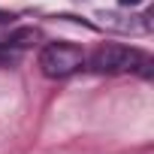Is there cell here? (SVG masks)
<instances>
[{"instance_id": "obj_1", "label": "cell", "mask_w": 154, "mask_h": 154, "mask_svg": "<svg viewBox=\"0 0 154 154\" xmlns=\"http://www.w3.org/2000/svg\"><path fill=\"white\" fill-rule=\"evenodd\" d=\"M85 66V54L82 48L66 45V42H51L39 51V69L48 79H66V75L79 72Z\"/></svg>"}, {"instance_id": "obj_2", "label": "cell", "mask_w": 154, "mask_h": 154, "mask_svg": "<svg viewBox=\"0 0 154 154\" xmlns=\"http://www.w3.org/2000/svg\"><path fill=\"white\" fill-rule=\"evenodd\" d=\"M139 63H145V54L139 48H127V45H100L94 54H91V66L97 72H127V69H136Z\"/></svg>"}, {"instance_id": "obj_3", "label": "cell", "mask_w": 154, "mask_h": 154, "mask_svg": "<svg viewBox=\"0 0 154 154\" xmlns=\"http://www.w3.org/2000/svg\"><path fill=\"white\" fill-rule=\"evenodd\" d=\"M36 30L33 27H21V30H15V33H9V45H15V48H24V45H30V42H36Z\"/></svg>"}, {"instance_id": "obj_4", "label": "cell", "mask_w": 154, "mask_h": 154, "mask_svg": "<svg viewBox=\"0 0 154 154\" xmlns=\"http://www.w3.org/2000/svg\"><path fill=\"white\" fill-rule=\"evenodd\" d=\"M118 3H121V6H139L142 0H118Z\"/></svg>"}, {"instance_id": "obj_5", "label": "cell", "mask_w": 154, "mask_h": 154, "mask_svg": "<svg viewBox=\"0 0 154 154\" xmlns=\"http://www.w3.org/2000/svg\"><path fill=\"white\" fill-rule=\"evenodd\" d=\"M9 18H12V15H6V12H0V21H9Z\"/></svg>"}]
</instances>
